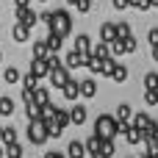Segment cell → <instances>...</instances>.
Wrapping results in <instances>:
<instances>
[{"label":"cell","instance_id":"29","mask_svg":"<svg viewBox=\"0 0 158 158\" xmlns=\"http://www.w3.org/2000/svg\"><path fill=\"white\" fill-rule=\"evenodd\" d=\"M33 94H36V106H47V103H50V92H47L44 86H36Z\"/></svg>","mask_w":158,"mask_h":158},{"label":"cell","instance_id":"41","mask_svg":"<svg viewBox=\"0 0 158 158\" xmlns=\"http://www.w3.org/2000/svg\"><path fill=\"white\" fill-rule=\"evenodd\" d=\"M119 42L125 44V53H133V50H136V39H133V36H128V39H119Z\"/></svg>","mask_w":158,"mask_h":158},{"label":"cell","instance_id":"24","mask_svg":"<svg viewBox=\"0 0 158 158\" xmlns=\"http://www.w3.org/2000/svg\"><path fill=\"white\" fill-rule=\"evenodd\" d=\"M3 81H6V83H22V75H19V69H17V67H6Z\"/></svg>","mask_w":158,"mask_h":158},{"label":"cell","instance_id":"52","mask_svg":"<svg viewBox=\"0 0 158 158\" xmlns=\"http://www.w3.org/2000/svg\"><path fill=\"white\" fill-rule=\"evenodd\" d=\"M0 142H3V125H0Z\"/></svg>","mask_w":158,"mask_h":158},{"label":"cell","instance_id":"39","mask_svg":"<svg viewBox=\"0 0 158 158\" xmlns=\"http://www.w3.org/2000/svg\"><path fill=\"white\" fill-rule=\"evenodd\" d=\"M36 86H39V81H36L31 72H28V75H22V89H36Z\"/></svg>","mask_w":158,"mask_h":158},{"label":"cell","instance_id":"6","mask_svg":"<svg viewBox=\"0 0 158 158\" xmlns=\"http://www.w3.org/2000/svg\"><path fill=\"white\" fill-rule=\"evenodd\" d=\"M89 58L92 56H83V53H78V50H72L67 58H64V67L67 69H78V67H89Z\"/></svg>","mask_w":158,"mask_h":158},{"label":"cell","instance_id":"14","mask_svg":"<svg viewBox=\"0 0 158 158\" xmlns=\"http://www.w3.org/2000/svg\"><path fill=\"white\" fill-rule=\"evenodd\" d=\"M67 158H86V144L83 142H69V147H67Z\"/></svg>","mask_w":158,"mask_h":158},{"label":"cell","instance_id":"2","mask_svg":"<svg viewBox=\"0 0 158 158\" xmlns=\"http://www.w3.org/2000/svg\"><path fill=\"white\" fill-rule=\"evenodd\" d=\"M50 31H58L61 36H69V33H72V17H69L67 8H58V11H56V22H53Z\"/></svg>","mask_w":158,"mask_h":158},{"label":"cell","instance_id":"56","mask_svg":"<svg viewBox=\"0 0 158 158\" xmlns=\"http://www.w3.org/2000/svg\"><path fill=\"white\" fill-rule=\"evenodd\" d=\"M39 3H47V0H39Z\"/></svg>","mask_w":158,"mask_h":158},{"label":"cell","instance_id":"12","mask_svg":"<svg viewBox=\"0 0 158 158\" xmlns=\"http://www.w3.org/2000/svg\"><path fill=\"white\" fill-rule=\"evenodd\" d=\"M61 94H64L69 103H72V100H78V97H81V81H75V78H72V81L61 89Z\"/></svg>","mask_w":158,"mask_h":158},{"label":"cell","instance_id":"55","mask_svg":"<svg viewBox=\"0 0 158 158\" xmlns=\"http://www.w3.org/2000/svg\"><path fill=\"white\" fill-rule=\"evenodd\" d=\"M0 61H3V53H0Z\"/></svg>","mask_w":158,"mask_h":158},{"label":"cell","instance_id":"43","mask_svg":"<svg viewBox=\"0 0 158 158\" xmlns=\"http://www.w3.org/2000/svg\"><path fill=\"white\" fill-rule=\"evenodd\" d=\"M131 6H136V8H142V11H147V8H153L150 6V0H128Z\"/></svg>","mask_w":158,"mask_h":158},{"label":"cell","instance_id":"27","mask_svg":"<svg viewBox=\"0 0 158 158\" xmlns=\"http://www.w3.org/2000/svg\"><path fill=\"white\" fill-rule=\"evenodd\" d=\"M147 122H150V117H147L144 111H139V114H133V122H131V125H133V128H139V131L144 133V128H147Z\"/></svg>","mask_w":158,"mask_h":158},{"label":"cell","instance_id":"22","mask_svg":"<svg viewBox=\"0 0 158 158\" xmlns=\"http://www.w3.org/2000/svg\"><path fill=\"white\" fill-rule=\"evenodd\" d=\"M69 125H72L69 111H67V108H58V114H56V128H61V131H64V128H69Z\"/></svg>","mask_w":158,"mask_h":158},{"label":"cell","instance_id":"37","mask_svg":"<svg viewBox=\"0 0 158 158\" xmlns=\"http://www.w3.org/2000/svg\"><path fill=\"white\" fill-rule=\"evenodd\" d=\"M39 22H44L47 28H53V22H56V11H42V14H39Z\"/></svg>","mask_w":158,"mask_h":158},{"label":"cell","instance_id":"53","mask_svg":"<svg viewBox=\"0 0 158 158\" xmlns=\"http://www.w3.org/2000/svg\"><path fill=\"white\" fill-rule=\"evenodd\" d=\"M92 158H106V156H92Z\"/></svg>","mask_w":158,"mask_h":158},{"label":"cell","instance_id":"28","mask_svg":"<svg viewBox=\"0 0 158 158\" xmlns=\"http://www.w3.org/2000/svg\"><path fill=\"white\" fill-rule=\"evenodd\" d=\"M14 114V100L11 97H0V117H11Z\"/></svg>","mask_w":158,"mask_h":158},{"label":"cell","instance_id":"3","mask_svg":"<svg viewBox=\"0 0 158 158\" xmlns=\"http://www.w3.org/2000/svg\"><path fill=\"white\" fill-rule=\"evenodd\" d=\"M28 139H31V144H44L50 136H47V125L44 122H31L28 125Z\"/></svg>","mask_w":158,"mask_h":158},{"label":"cell","instance_id":"7","mask_svg":"<svg viewBox=\"0 0 158 158\" xmlns=\"http://www.w3.org/2000/svg\"><path fill=\"white\" fill-rule=\"evenodd\" d=\"M117 22H100V42H117Z\"/></svg>","mask_w":158,"mask_h":158},{"label":"cell","instance_id":"54","mask_svg":"<svg viewBox=\"0 0 158 158\" xmlns=\"http://www.w3.org/2000/svg\"><path fill=\"white\" fill-rule=\"evenodd\" d=\"M142 158H150V156H147V153H144V156H142Z\"/></svg>","mask_w":158,"mask_h":158},{"label":"cell","instance_id":"50","mask_svg":"<svg viewBox=\"0 0 158 158\" xmlns=\"http://www.w3.org/2000/svg\"><path fill=\"white\" fill-rule=\"evenodd\" d=\"M67 3H69V6H78V0H67Z\"/></svg>","mask_w":158,"mask_h":158},{"label":"cell","instance_id":"42","mask_svg":"<svg viewBox=\"0 0 158 158\" xmlns=\"http://www.w3.org/2000/svg\"><path fill=\"white\" fill-rule=\"evenodd\" d=\"M147 42H150L153 47H158V28H150V31H147Z\"/></svg>","mask_w":158,"mask_h":158},{"label":"cell","instance_id":"47","mask_svg":"<svg viewBox=\"0 0 158 158\" xmlns=\"http://www.w3.org/2000/svg\"><path fill=\"white\" fill-rule=\"evenodd\" d=\"M31 0H14V8H28Z\"/></svg>","mask_w":158,"mask_h":158},{"label":"cell","instance_id":"32","mask_svg":"<svg viewBox=\"0 0 158 158\" xmlns=\"http://www.w3.org/2000/svg\"><path fill=\"white\" fill-rule=\"evenodd\" d=\"M44 61H47V67H50V69H58V67H64V61H61V56H58V53H50Z\"/></svg>","mask_w":158,"mask_h":158},{"label":"cell","instance_id":"48","mask_svg":"<svg viewBox=\"0 0 158 158\" xmlns=\"http://www.w3.org/2000/svg\"><path fill=\"white\" fill-rule=\"evenodd\" d=\"M0 158H6V147L3 144H0Z\"/></svg>","mask_w":158,"mask_h":158},{"label":"cell","instance_id":"40","mask_svg":"<svg viewBox=\"0 0 158 158\" xmlns=\"http://www.w3.org/2000/svg\"><path fill=\"white\" fill-rule=\"evenodd\" d=\"M144 136H158V119H150V122H147Z\"/></svg>","mask_w":158,"mask_h":158},{"label":"cell","instance_id":"16","mask_svg":"<svg viewBox=\"0 0 158 158\" xmlns=\"http://www.w3.org/2000/svg\"><path fill=\"white\" fill-rule=\"evenodd\" d=\"M111 81H114V83H125V81H128V67H125L122 61H117V64H114V72H111Z\"/></svg>","mask_w":158,"mask_h":158},{"label":"cell","instance_id":"25","mask_svg":"<svg viewBox=\"0 0 158 158\" xmlns=\"http://www.w3.org/2000/svg\"><path fill=\"white\" fill-rule=\"evenodd\" d=\"M144 150L150 158H158V136H144Z\"/></svg>","mask_w":158,"mask_h":158},{"label":"cell","instance_id":"45","mask_svg":"<svg viewBox=\"0 0 158 158\" xmlns=\"http://www.w3.org/2000/svg\"><path fill=\"white\" fill-rule=\"evenodd\" d=\"M44 158H67V156H64V153H58V150H47Z\"/></svg>","mask_w":158,"mask_h":158},{"label":"cell","instance_id":"17","mask_svg":"<svg viewBox=\"0 0 158 158\" xmlns=\"http://www.w3.org/2000/svg\"><path fill=\"white\" fill-rule=\"evenodd\" d=\"M11 36H14V42H28V36H31V28H25V25L14 22V28H11Z\"/></svg>","mask_w":158,"mask_h":158},{"label":"cell","instance_id":"34","mask_svg":"<svg viewBox=\"0 0 158 158\" xmlns=\"http://www.w3.org/2000/svg\"><path fill=\"white\" fill-rule=\"evenodd\" d=\"M144 89H158V72H147L144 75Z\"/></svg>","mask_w":158,"mask_h":158},{"label":"cell","instance_id":"51","mask_svg":"<svg viewBox=\"0 0 158 158\" xmlns=\"http://www.w3.org/2000/svg\"><path fill=\"white\" fill-rule=\"evenodd\" d=\"M150 6H153V8H156V6H158V0H150Z\"/></svg>","mask_w":158,"mask_h":158},{"label":"cell","instance_id":"1","mask_svg":"<svg viewBox=\"0 0 158 158\" xmlns=\"http://www.w3.org/2000/svg\"><path fill=\"white\" fill-rule=\"evenodd\" d=\"M94 136H100V139H114V136H119V122H117V117L100 114V117L94 119Z\"/></svg>","mask_w":158,"mask_h":158},{"label":"cell","instance_id":"30","mask_svg":"<svg viewBox=\"0 0 158 158\" xmlns=\"http://www.w3.org/2000/svg\"><path fill=\"white\" fill-rule=\"evenodd\" d=\"M117 36L119 39H128V36H133V31H131V22H117Z\"/></svg>","mask_w":158,"mask_h":158},{"label":"cell","instance_id":"44","mask_svg":"<svg viewBox=\"0 0 158 158\" xmlns=\"http://www.w3.org/2000/svg\"><path fill=\"white\" fill-rule=\"evenodd\" d=\"M75 8H78L81 14H86V11L92 8V0H78V6H75Z\"/></svg>","mask_w":158,"mask_h":158},{"label":"cell","instance_id":"8","mask_svg":"<svg viewBox=\"0 0 158 158\" xmlns=\"http://www.w3.org/2000/svg\"><path fill=\"white\" fill-rule=\"evenodd\" d=\"M114 117H117V122H119V125H131V122H133V108H131L128 103H119Z\"/></svg>","mask_w":158,"mask_h":158},{"label":"cell","instance_id":"26","mask_svg":"<svg viewBox=\"0 0 158 158\" xmlns=\"http://www.w3.org/2000/svg\"><path fill=\"white\" fill-rule=\"evenodd\" d=\"M3 147H8V144H17V128H6L3 125V142H0Z\"/></svg>","mask_w":158,"mask_h":158},{"label":"cell","instance_id":"38","mask_svg":"<svg viewBox=\"0 0 158 158\" xmlns=\"http://www.w3.org/2000/svg\"><path fill=\"white\" fill-rule=\"evenodd\" d=\"M119 56H125V44L117 39V42H111V58H119Z\"/></svg>","mask_w":158,"mask_h":158},{"label":"cell","instance_id":"11","mask_svg":"<svg viewBox=\"0 0 158 158\" xmlns=\"http://www.w3.org/2000/svg\"><path fill=\"white\" fill-rule=\"evenodd\" d=\"M94 94H97V81H94V78H83V81H81V97L92 100Z\"/></svg>","mask_w":158,"mask_h":158},{"label":"cell","instance_id":"31","mask_svg":"<svg viewBox=\"0 0 158 158\" xmlns=\"http://www.w3.org/2000/svg\"><path fill=\"white\" fill-rule=\"evenodd\" d=\"M114 139H103V147H100V156H106V158H111L114 156Z\"/></svg>","mask_w":158,"mask_h":158},{"label":"cell","instance_id":"19","mask_svg":"<svg viewBox=\"0 0 158 158\" xmlns=\"http://www.w3.org/2000/svg\"><path fill=\"white\" fill-rule=\"evenodd\" d=\"M92 56H94V58H100V61H106V58H111V44H108V42H100V44H94V50H92Z\"/></svg>","mask_w":158,"mask_h":158},{"label":"cell","instance_id":"23","mask_svg":"<svg viewBox=\"0 0 158 158\" xmlns=\"http://www.w3.org/2000/svg\"><path fill=\"white\" fill-rule=\"evenodd\" d=\"M125 142H128V144H139V142H144V133H142L139 128L131 125V128L125 131Z\"/></svg>","mask_w":158,"mask_h":158},{"label":"cell","instance_id":"18","mask_svg":"<svg viewBox=\"0 0 158 158\" xmlns=\"http://www.w3.org/2000/svg\"><path fill=\"white\" fill-rule=\"evenodd\" d=\"M47 56H50V50H47V42H44V39H36V42H33V58L44 61Z\"/></svg>","mask_w":158,"mask_h":158},{"label":"cell","instance_id":"10","mask_svg":"<svg viewBox=\"0 0 158 158\" xmlns=\"http://www.w3.org/2000/svg\"><path fill=\"white\" fill-rule=\"evenodd\" d=\"M31 75L39 81V78H47L50 75V67H47V61H39V58H33L31 61Z\"/></svg>","mask_w":158,"mask_h":158},{"label":"cell","instance_id":"57","mask_svg":"<svg viewBox=\"0 0 158 158\" xmlns=\"http://www.w3.org/2000/svg\"><path fill=\"white\" fill-rule=\"evenodd\" d=\"M125 158H131V156H125Z\"/></svg>","mask_w":158,"mask_h":158},{"label":"cell","instance_id":"46","mask_svg":"<svg viewBox=\"0 0 158 158\" xmlns=\"http://www.w3.org/2000/svg\"><path fill=\"white\" fill-rule=\"evenodd\" d=\"M111 3H114V8H119V11H122V8H128V6H131V3H128V0H111Z\"/></svg>","mask_w":158,"mask_h":158},{"label":"cell","instance_id":"35","mask_svg":"<svg viewBox=\"0 0 158 158\" xmlns=\"http://www.w3.org/2000/svg\"><path fill=\"white\" fill-rule=\"evenodd\" d=\"M6 158H22V147H19V142L6 147Z\"/></svg>","mask_w":158,"mask_h":158},{"label":"cell","instance_id":"33","mask_svg":"<svg viewBox=\"0 0 158 158\" xmlns=\"http://www.w3.org/2000/svg\"><path fill=\"white\" fill-rule=\"evenodd\" d=\"M89 72H92V75H103V61L92 56V58H89Z\"/></svg>","mask_w":158,"mask_h":158},{"label":"cell","instance_id":"49","mask_svg":"<svg viewBox=\"0 0 158 158\" xmlns=\"http://www.w3.org/2000/svg\"><path fill=\"white\" fill-rule=\"evenodd\" d=\"M153 58H156V61H158V47H153Z\"/></svg>","mask_w":158,"mask_h":158},{"label":"cell","instance_id":"21","mask_svg":"<svg viewBox=\"0 0 158 158\" xmlns=\"http://www.w3.org/2000/svg\"><path fill=\"white\" fill-rule=\"evenodd\" d=\"M83 144H86V153H89V156H100V147H103V139H100V136H89V139H86Z\"/></svg>","mask_w":158,"mask_h":158},{"label":"cell","instance_id":"20","mask_svg":"<svg viewBox=\"0 0 158 158\" xmlns=\"http://www.w3.org/2000/svg\"><path fill=\"white\" fill-rule=\"evenodd\" d=\"M69 117H72V125H83L86 122V106H72Z\"/></svg>","mask_w":158,"mask_h":158},{"label":"cell","instance_id":"9","mask_svg":"<svg viewBox=\"0 0 158 158\" xmlns=\"http://www.w3.org/2000/svg\"><path fill=\"white\" fill-rule=\"evenodd\" d=\"M44 42H47V50H50V53H61V44H64V36H61L58 31H50Z\"/></svg>","mask_w":158,"mask_h":158},{"label":"cell","instance_id":"4","mask_svg":"<svg viewBox=\"0 0 158 158\" xmlns=\"http://www.w3.org/2000/svg\"><path fill=\"white\" fill-rule=\"evenodd\" d=\"M47 78H50V86H53V89H64V86L72 81V75H69V69H67V67L50 69V75H47Z\"/></svg>","mask_w":158,"mask_h":158},{"label":"cell","instance_id":"13","mask_svg":"<svg viewBox=\"0 0 158 158\" xmlns=\"http://www.w3.org/2000/svg\"><path fill=\"white\" fill-rule=\"evenodd\" d=\"M56 114H58V106H56V103H47V106H42V119H39V122L53 125V122H56Z\"/></svg>","mask_w":158,"mask_h":158},{"label":"cell","instance_id":"36","mask_svg":"<svg viewBox=\"0 0 158 158\" xmlns=\"http://www.w3.org/2000/svg\"><path fill=\"white\" fill-rule=\"evenodd\" d=\"M144 103L147 106H158V89H144Z\"/></svg>","mask_w":158,"mask_h":158},{"label":"cell","instance_id":"15","mask_svg":"<svg viewBox=\"0 0 158 158\" xmlns=\"http://www.w3.org/2000/svg\"><path fill=\"white\" fill-rule=\"evenodd\" d=\"M75 50L83 53V56H92V50H94V47H92V39H89L86 33H81V36L75 39Z\"/></svg>","mask_w":158,"mask_h":158},{"label":"cell","instance_id":"5","mask_svg":"<svg viewBox=\"0 0 158 158\" xmlns=\"http://www.w3.org/2000/svg\"><path fill=\"white\" fill-rule=\"evenodd\" d=\"M14 17H17V22L19 25H25V28H33L36 22H39V14L28 6V8H14Z\"/></svg>","mask_w":158,"mask_h":158}]
</instances>
